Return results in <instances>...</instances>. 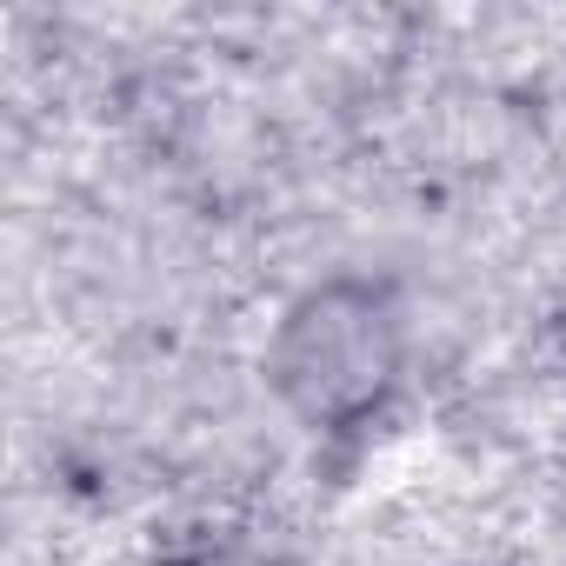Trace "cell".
Returning <instances> with one entry per match:
<instances>
[{
	"mask_svg": "<svg viewBox=\"0 0 566 566\" xmlns=\"http://www.w3.org/2000/svg\"><path fill=\"white\" fill-rule=\"evenodd\" d=\"M260 374L307 433H360L407 380V307L387 280L334 273L280 307Z\"/></svg>",
	"mask_w": 566,
	"mask_h": 566,
	"instance_id": "6da1fadb",
	"label": "cell"
},
{
	"mask_svg": "<svg viewBox=\"0 0 566 566\" xmlns=\"http://www.w3.org/2000/svg\"><path fill=\"white\" fill-rule=\"evenodd\" d=\"M559 334H566V314H559Z\"/></svg>",
	"mask_w": 566,
	"mask_h": 566,
	"instance_id": "7a4b0ae2",
	"label": "cell"
}]
</instances>
